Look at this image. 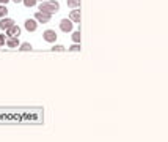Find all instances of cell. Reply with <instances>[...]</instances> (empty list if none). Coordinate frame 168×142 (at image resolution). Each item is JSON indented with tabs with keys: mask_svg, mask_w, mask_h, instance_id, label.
<instances>
[{
	"mask_svg": "<svg viewBox=\"0 0 168 142\" xmlns=\"http://www.w3.org/2000/svg\"><path fill=\"white\" fill-rule=\"evenodd\" d=\"M5 44H6L8 48H18V46L21 44V41H19V38H8Z\"/></svg>",
	"mask_w": 168,
	"mask_h": 142,
	"instance_id": "9",
	"label": "cell"
},
{
	"mask_svg": "<svg viewBox=\"0 0 168 142\" xmlns=\"http://www.w3.org/2000/svg\"><path fill=\"white\" fill-rule=\"evenodd\" d=\"M6 32V38H19V35H21V27L19 25H11L8 30H5Z\"/></svg>",
	"mask_w": 168,
	"mask_h": 142,
	"instance_id": "3",
	"label": "cell"
},
{
	"mask_svg": "<svg viewBox=\"0 0 168 142\" xmlns=\"http://www.w3.org/2000/svg\"><path fill=\"white\" fill-rule=\"evenodd\" d=\"M69 19H71L72 22H80V10L72 8V11L69 13Z\"/></svg>",
	"mask_w": 168,
	"mask_h": 142,
	"instance_id": "8",
	"label": "cell"
},
{
	"mask_svg": "<svg viewBox=\"0 0 168 142\" xmlns=\"http://www.w3.org/2000/svg\"><path fill=\"white\" fill-rule=\"evenodd\" d=\"M24 27H25V30L27 32H35L36 28H38V21L33 18V19H27L24 22Z\"/></svg>",
	"mask_w": 168,
	"mask_h": 142,
	"instance_id": "5",
	"label": "cell"
},
{
	"mask_svg": "<svg viewBox=\"0 0 168 142\" xmlns=\"http://www.w3.org/2000/svg\"><path fill=\"white\" fill-rule=\"evenodd\" d=\"M39 2H46V0H39Z\"/></svg>",
	"mask_w": 168,
	"mask_h": 142,
	"instance_id": "20",
	"label": "cell"
},
{
	"mask_svg": "<svg viewBox=\"0 0 168 142\" xmlns=\"http://www.w3.org/2000/svg\"><path fill=\"white\" fill-rule=\"evenodd\" d=\"M5 43H6V38H5V35L2 33V35H0V46H5Z\"/></svg>",
	"mask_w": 168,
	"mask_h": 142,
	"instance_id": "17",
	"label": "cell"
},
{
	"mask_svg": "<svg viewBox=\"0 0 168 142\" xmlns=\"http://www.w3.org/2000/svg\"><path fill=\"white\" fill-rule=\"evenodd\" d=\"M11 25H14V21L10 18H2V21H0V28L2 30H8Z\"/></svg>",
	"mask_w": 168,
	"mask_h": 142,
	"instance_id": "7",
	"label": "cell"
},
{
	"mask_svg": "<svg viewBox=\"0 0 168 142\" xmlns=\"http://www.w3.org/2000/svg\"><path fill=\"white\" fill-rule=\"evenodd\" d=\"M18 49H19V51H32L33 48H32L30 43H22V44L18 46Z\"/></svg>",
	"mask_w": 168,
	"mask_h": 142,
	"instance_id": "11",
	"label": "cell"
},
{
	"mask_svg": "<svg viewBox=\"0 0 168 142\" xmlns=\"http://www.w3.org/2000/svg\"><path fill=\"white\" fill-rule=\"evenodd\" d=\"M0 48H2V46H0Z\"/></svg>",
	"mask_w": 168,
	"mask_h": 142,
	"instance_id": "21",
	"label": "cell"
},
{
	"mask_svg": "<svg viewBox=\"0 0 168 142\" xmlns=\"http://www.w3.org/2000/svg\"><path fill=\"white\" fill-rule=\"evenodd\" d=\"M69 51H71V52H77V51H80V43H74L72 46H69Z\"/></svg>",
	"mask_w": 168,
	"mask_h": 142,
	"instance_id": "15",
	"label": "cell"
},
{
	"mask_svg": "<svg viewBox=\"0 0 168 142\" xmlns=\"http://www.w3.org/2000/svg\"><path fill=\"white\" fill-rule=\"evenodd\" d=\"M22 3H24L27 8H32V6H35V5L38 3V0H22Z\"/></svg>",
	"mask_w": 168,
	"mask_h": 142,
	"instance_id": "13",
	"label": "cell"
},
{
	"mask_svg": "<svg viewBox=\"0 0 168 142\" xmlns=\"http://www.w3.org/2000/svg\"><path fill=\"white\" fill-rule=\"evenodd\" d=\"M6 14H8L6 5H0V18H6Z\"/></svg>",
	"mask_w": 168,
	"mask_h": 142,
	"instance_id": "14",
	"label": "cell"
},
{
	"mask_svg": "<svg viewBox=\"0 0 168 142\" xmlns=\"http://www.w3.org/2000/svg\"><path fill=\"white\" fill-rule=\"evenodd\" d=\"M66 3L69 8H79L80 6V0H66Z\"/></svg>",
	"mask_w": 168,
	"mask_h": 142,
	"instance_id": "10",
	"label": "cell"
},
{
	"mask_svg": "<svg viewBox=\"0 0 168 142\" xmlns=\"http://www.w3.org/2000/svg\"><path fill=\"white\" fill-rule=\"evenodd\" d=\"M43 38L47 43H55V41L58 40V35H57V32H55V30H46L43 33Z\"/></svg>",
	"mask_w": 168,
	"mask_h": 142,
	"instance_id": "4",
	"label": "cell"
},
{
	"mask_svg": "<svg viewBox=\"0 0 168 142\" xmlns=\"http://www.w3.org/2000/svg\"><path fill=\"white\" fill-rule=\"evenodd\" d=\"M60 30L64 32V33H71L74 30V22L69 19V18H64L60 21Z\"/></svg>",
	"mask_w": 168,
	"mask_h": 142,
	"instance_id": "2",
	"label": "cell"
},
{
	"mask_svg": "<svg viewBox=\"0 0 168 142\" xmlns=\"http://www.w3.org/2000/svg\"><path fill=\"white\" fill-rule=\"evenodd\" d=\"M8 2H11V0H0V5H6Z\"/></svg>",
	"mask_w": 168,
	"mask_h": 142,
	"instance_id": "18",
	"label": "cell"
},
{
	"mask_svg": "<svg viewBox=\"0 0 168 142\" xmlns=\"http://www.w3.org/2000/svg\"><path fill=\"white\" fill-rule=\"evenodd\" d=\"M60 10V3L57 0H46V2H41L39 3V11L41 13H46V14H52L53 13H58Z\"/></svg>",
	"mask_w": 168,
	"mask_h": 142,
	"instance_id": "1",
	"label": "cell"
},
{
	"mask_svg": "<svg viewBox=\"0 0 168 142\" xmlns=\"http://www.w3.org/2000/svg\"><path fill=\"white\" fill-rule=\"evenodd\" d=\"M71 33H72V35H71L72 41H74V43H80V30H76V32L72 30Z\"/></svg>",
	"mask_w": 168,
	"mask_h": 142,
	"instance_id": "12",
	"label": "cell"
},
{
	"mask_svg": "<svg viewBox=\"0 0 168 142\" xmlns=\"http://www.w3.org/2000/svg\"><path fill=\"white\" fill-rule=\"evenodd\" d=\"M50 14H46V13H41V11H38V13H35V19L38 21V22H41V24H47L49 21H50Z\"/></svg>",
	"mask_w": 168,
	"mask_h": 142,
	"instance_id": "6",
	"label": "cell"
},
{
	"mask_svg": "<svg viewBox=\"0 0 168 142\" xmlns=\"http://www.w3.org/2000/svg\"><path fill=\"white\" fill-rule=\"evenodd\" d=\"M11 2H14V3H19V2H22V0H11Z\"/></svg>",
	"mask_w": 168,
	"mask_h": 142,
	"instance_id": "19",
	"label": "cell"
},
{
	"mask_svg": "<svg viewBox=\"0 0 168 142\" xmlns=\"http://www.w3.org/2000/svg\"><path fill=\"white\" fill-rule=\"evenodd\" d=\"M52 51L61 52V51H66V48H64V46H61V44H57V46H53V48H52Z\"/></svg>",
	"mask_w": 168,
	"mask_h": 142,
	"instance_id": "16",
	"label": "cell"
}]
</instances>
